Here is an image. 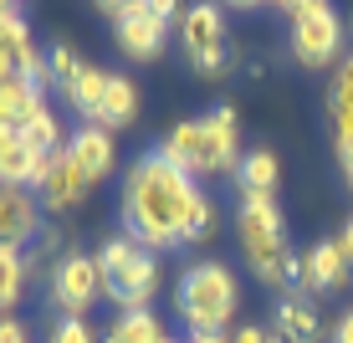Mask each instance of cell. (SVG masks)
Here are the masks:
<instances>
[{
    "label": "cell",
    "mask_w": 353,
    "mask_h": 343,
    "mask_svg": "<svg viewBox=\"0 0 353 343\" xmlns=\"http://www.w3.org/2000/svg\"><path fill=\"white\" fill-rule=\"evenodd\" d=\"M338 251H343L348 262H353V215L343 220V231H338Z\"/></svg>",
    "instance_id": "f1b7e54d"
},
{
    "label": "cell",
    "mask_w": 353,
    "mask_h": 343,
    "mask_svg": "<svg viewBox=\"0 0 353 343\" xmlns=\"http://www.w3.org/2000/svg\"><path fill=\"white\" fill-rule=\"evenodd\" d=\"M276 179H282V164H276L272 149H251L236 169L241 200H276Z\"/></svg>",
    "instance_id": "2e32d148"
},
{
    "label": "cell",
    "mask_w": 353,
    "mask_h": 343,
    "mask_svg": "<svg viewBox=\"0 0 353 343\" xmlns=\"http://www.w3.org/2000/svg\"><path fill=\"white\" fill-rule=\"evenodd\" d=\"M230 343H282L272 333V328H261V323H241L236 333H230Z\"/></svg>",
    "instance_id": "484cf974"
},
{
    "label": "cell",
    "mask_w": 353,
    "mask_h": 343,
    "mask_svg": "<svg viewBox=\"0 0 353 343\" xmlns=\"http://www.w3.org/2000/svg\"><path fill=\"white\" fill-rule=\"evenodd\" d=\"M0 343H26V323L21 317H0Z\"/></svg>",
    "instance_id": "4316f807"
},
{
    "label": "cell",
    "mask_w": 353,
    "mask_h": 343,
    "mask_svg": "<svg viewBox=\"0 0 353 343\" xmlns=\"http://www.w3.org/2000/svg\"><path fill=\"white\" fill-rule=\"evenodd\" d=\"M348 277H353V262L343 251H338V241H318L307 256H297L292 262V277L287 282H297V292H327V287H348Z\"/></svg>",
    "instance_id": "8fae6325"
},
{
    "label": "cell",
    "mask_w": 353,
    "mask_h": 343,
    "mask_svg": "<svg viewBox=\"0 0 353 343\" xmlns=\"http://www.w3.org/2000/svg\"><path fill=\"white\" fill-rule=\"evenodd\" d=\"M348 113H353V52H343V62L333 67V88H327V118Z\"/></svg>",
    "instance_id": "cb8c5ba5"
},
{
    "label": "cell",
    "mask_w": 353,
    "mask_h": 343,
    "mask_svg": "<svg viewBox=\"0 0 353 343\" xmlns=\"http://www.w3.org/2000/svg\"><path fill=\"white\" fill-rule=\"evenodd\" d=\"M272 333L282 343H323V313L307 292H287L276 302V317H272Z\"/></svg>",
    "instance_id": "5bb4252c"
},
{
    "label": "cell",
    "mask_w": 353,
    "mask_h": 343,
    "mask_svg": "<svg viewBox=\"0 0 353 343\" xmlns=\"http://www.w3.org/2000/svg\"><path fill=\"white\" fill-rule=\"evenodd\" d=\"M333 343H353V308L333 323Z\"/></svg>",
    "instance_id": "83f0119b"
},
{
    "label": "cell",
    "mask_w": 353,
    "mask_h": 343,
    "mask_svg": "<svg viewBox=\"0 0 353 343\" xmlns=\"http://www.w3.org/2000/svg\"><path fill=\"white\" fill-rule=\"evenodd\" d=\"M52 343H103V333H97L88 317H57Z\"/></svg>",
    "instance_id": "d4e9b609"
},
{
    "label": "cell",
    "mask_w": 353,
    "mask_h": 343,
    "mask_svg": "<svg viewBox=\"0 0 353 343\" xmlns=\"http://www.w3.org/2000/svg\"><path fill=\"white\" fill-rule=\"evenodd\" d=\"M194 200H200V185L179 164H169L159 149H149L128 164V179H123V200H118L123 205V231L154 256L169 246H185Z\"/></svg>",
    "instance_id": "6da1fadb"
},
{
    "label": "cell",
    "mask_w": 353,
    "mask_h": 343,
    "mask_svg": "<svg viewBox=\"0 0 353 343\" xmlns=\"http://www.w3.org/2000/svg\"><path fill=\"white\" fill-rule=\"evenodd\" d=\"M92 256H97V272H103V297L118 302V313H139L154 302V292L164 282L159 256L149 246H139L128 231H113Z\"/></svg>",
    "instance_id": "3957f363"
},
{
    "label": "cell",
    "mask_w": 353,
    "mask_h": 343,
    "mask_svg": "<svg viewBox=\"0 0 353 343\" xmlns=\"http://www.w3.org/2000/svg\"><path fill=\"white\" fill-rule=\"evenodd\" d=\"M179 46H185V62L200 72V77H225V72L236 67L221 6H190L185 16H179Z\"/></svg>",
    "instance_id": "52a82bcc"
},
{
    "label": "cell",
    "mask_w": 353,
    "mask_h": 343,
    "mask_svg": "<svg viewBox=\"0 0 353 343\" xmlns=\"http://www.w3.org/2000/svg\"><path fill=\"white\" fill-rule=\"evenodd\" d=\"M236 236H241V251H246L256 282H266V287H287L297 256L287 251V220H282V210H276V200H241Z\"/></svg>",
    "instance_id": "5b68a950"
},
{
    "label": "cell",
    "mask_w": 353,
    "mask_h": 343,
    "mask_svg": "<svg viewBox=\"0 0 353 343\" xmlns=\"http://www.w3.org/2000/svg\"><path fill=\"white\" fill-rule=\"evenodd\" d=\"M174 308L185 317L190 338L194 333H225L241 308V282L225 262H194L174 287Z\"/></svg>",
    "instance_id": "277c9868"
},
{
    "label": "cell",
    "mask_w": 353,
    "mask_h": 343,
    "mask_svg": "<svg viewBox=\"0 0 353 343\" xmlns=\"http://www.w3.org/2000/svg\"><path fill=\"white\" fill-rule=\"evenodd\" d=\"M82 67H88V62H82V57L77 52H72V46L67 41H57L52 46V52H46V88H52V92H72V88H77V77H82Z\"/></svg>",
    "instance_id": "7402d4cb"
},
{
    "label": "cell",
    "mask_w": 353,
    "mask_h": 343,
    "mask_svg": "<svg viewBox=\"0 0 353 343\" xmlns=\"http://www.w3.org/2000/svg\"><path fill=\"white\" fill-rule=\"evenodd\" d=\"M21 139H26V144H31V149L41 154V159H52V154H62V149H67L62 118H57V108L46 103V97H41V103L31 108L26 118H21Z\"/></svg>",
    "instance_id": "ac0fdd59"
},
{
    "label": "cell",
    "mask_w": 353,
    "mask_h": 343,
    "mask_svg": "<svg viewBox=\"0 0 353 343\" xmlns=\"http://www.w3.org/2000/svg\"><path fill=\"white\" fill-rule=\"evenodd\" d=\"M108 77L113 72H103V67H82V77H77V88L67 92V103L82 113V124H97V113H103V97H108Z\"/></svg>",
    "instance_id": "ffe728a7"
},
{
    "label": "cell",
    "mask_w": 353,
    "mask_h": 343,
    "mask_svg": "<svg viewBox=\"0 0 353 343\" xmlns=\"http://www.w3.org/2000/svg\"><path fill=\"white\" fill-rule=\"evenodd\" d=\"M154 149H159L169 164L185 169L194 185H200V179H215V175H236L241 159H246L241 154V118H236L230 103L210 108V113H200V118H179Z\"/></svg>",
    "instance_id": "7a4b0ae2"
},
{
    "label": "cell",
    "mask_w": 353,
    "mask_h": 343,
    "mask_svg": "<svg viewBox=\"0 0 353 343\" xmlns=\"http://www.w3.org/2000/svg\"><path fill=\"white\" fill-rule=\"evenodd\" d=\"M113 36H118V52H123L128 62H154V57L164 52V41H169V26L149 16L143 0H128L123 16L113 21Z\"/></svg>",
    "instance_id": "9c48e42d"
},
{
    "label": "cell",
    "mask_w": 353,
    "mask_h": 343,
    "mask_svg": "<svg viewBox=\"0 0 353 343\" xmlns=\"http://www.w3.org/2000/svg\"><path fill=\"white\" fill-rule=\"evenodd\" d=\"M185 343H230L225 333H194V338H185Z\"/></svg>",
    "instance_id": "f546056e"
},
{
    "label": "cell",
    "mask_w": 353,
    "mask_h": 343,
    "mask_svg": "<svg viewBox=\"0 0 353 343\" xmlns=\"http://www.w3.org/2000/svg\"><path fill=\"white\" fill-rule=\"evenodd\" d=\"M88 179H82V169L62 154H52L46 159V169H41V185H36V200H41V210H52V215H62V210H77L82 200H88Z\"/></svg>",
    "instance_id": "7c38bea8"
},
{
    "label": "cell",
    "mask_w": 353,
    "mask_h": 343,
    "mask_svg": "<svg viewBox=\"0 0 353 343\" xmlns=\"http://www.w3.org/2000/svg\"><path fill=\"white\" fill-rule=\"evenodd\" d=\"M292 21V57L302 67H338L343 62V16L323 0H297V6H282Z\"/></svg>",
    "instance_id": "8992f818"
},
{
    "label": "cell",
    "mask_w": 353,
    "mask_h": 343,
    "mask_svg": "<svg viewBox=\"0 0 353 343\" xmlns=\"http://www.w3.org/2000/svg\"><path fill=\"white\" fill-rule=\"evenodd\" d=\"M6 10H10V6H6V0H0V16H6Z\"/></svg>",
    "instance_id": "1f68e13d"
},
{
    "label": "cell",
    "mask_w": 353,
    "mask_h": 343,
    "mask_svg": "<svg viewBox=\"0 0 353 343\" xmlns=\"http://www.w3.org/2000/svg\"><path fill=\"white\" fill-rule=\"evenodd\" d=\"M41 169L46 159L21 139V128H6L0 124V185H21V190H36L41 185Z\"/></svg>",
    "instance_id": "9a60e30c"
},
{
    "label": "cell",
    "mask_w": 353,
    "mask_h": 343,
    "mask_svg": "<svg viewBox=\"0 0 353 343\" xmlns=\"http://www.w3.org/2000/svg\"><path fill=\"white\" fill-rule=\"evenodd\" d=\"M169 343H174V338H169Z\"/></svg>",
    "instance_id": "d6a6232c"
},
{
    "label": "cell",
    "mask_w": 353,
    "mask_h": 343,
    "mask_svg": "<svg viewBox=\"0 0 353 343\" xmlns=\"http://www.w3.org/2000/svg\"><path fill=\"white\" fill-rule=\"evenodd\" d=\"M36 236H41V200H36V190L0 185V246L21 251V246H36Z\"/></svg>",
    "instance_id": "30bf717a"
},
{
    "label": "cell",
    "mask_w": 353,
    "mask_h": 343,
    "mask_svg": "<svg viewBox=\"0 0 353 343\" xmlns=\"http://www.w3.org/2000/svg\"><path fill=\"white\" fill-rule=\"evenodd\" d=\"M52 302L62 308V317H88L97 302H103L97 256H88L82 246H67V256L52 266Z\"/></svg>",
    "instance_id": "ba28073f"
},
{
    "label": "cell",
    "mask_w": 353,
    "mask_h": 343,
    "mask_svg": "<svg viewBox=\"0 0 353 343\" xmlns=\"http://www.w3.org/2000/svg\"><path fill=\"white\" fill-rule=\"evenodd\" d=\"M133 118H139V82H133V77H123V72H113V77H108L103 113H97V128L118 133V128H128Z\"/></svg>",
    "instance_id": "d6986e66"
},
{
    "label": "cell",
    "mask_w": 353,
    "mask_h": 343,
    "mask_svg": "<svg viewBox=\"0 0 353 343\" xmlns=\"http://www.w3.org/2000/svg\"><path fill=\"white\" fill-rule=\"evenodd\" d=\"M103 343H169V328L154 308L139 313H113V323L103 328Z\"/></svg>",
    "instance_id": "e0dca14e"
},
{
    "label": "cell",
    "mask_w": 353,
    "mask_h": 343,
    "mask_svg": "<svg viewBox=\"0 0 353 343\" xmlns=\"http://www.w3.org/2000/svg\"><path fill=\"white\" fill-rule=\"evenodd\" d=\"M338 169H343V179H348V190H353V159H348V164H338Z\"/></svg>",
    "instance_id": "4dcf8cb0"
},
{
    "label": "cell",
    "mask_w": 353,
    "mask_h": 343,
    "mask_svg": "<svg viewBox=\"0 0 353 343\" xmlns=\"http://www.w3.org/2000/svg\"><path fill=\"white\" fill-rule=\"evenodd\" d=\"M41 97H46V92L36 88V82H26V77L0 82V124H6V128H21V118H26Z\"/></svg>",
    "instance_id": "44dd1931"
},
{
    "label": "cell",
    "mask_w": 353,
    "mask_h": 343,
    "mask_svg": "<svg viewBox=\"0 0 353 343\" xmlns=\"http://www.w3.org/2000/svg\"><path fill=\"white\" fill-rule=\"evenodd\" d=\"M26 256L0 246V317H10V308L21 302V292H26Z\"/></svg>",
    "instance_id": "603a6c76"
},
{
    "label": "cell",
    "mask_w": 353,
    "mask_h": 343,
    "mask_svg": "<svg viewBox=\"0 0 353 343\" xmlns=\"http://www.w3.org/2000/svg\"><path fill=\"white\" fill-rule=\"evenodd\" d=\"M67 159L82 169L88 185H103V179L113 175V164H118V144H113V133H108V128L82 124L77 133H67Z\"/></svg>",
    "instance_id": "4fadbf2b"
}]
</instances>
